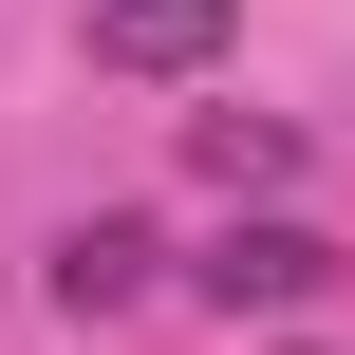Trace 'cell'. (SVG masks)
Listing matches in <instances>:
<instances>
[{
  "mask_svg": "<svg viewBox=\"0 0 355 355\" xmlns=\"http://www.w3.org/2000/svg\"><path fill=\"white\" fill-rule=\"evenodd\" d=\"M187 281H206L225 318H300V300L337 281V243H318V225H225V243H206Z\"/></svg>",
  "mask_w": 355,
  "mask_h": 355,
  "instance_id": "1",
  "label": "cell"
},
{
  "mask_svg": "<svg viewBox=\"0 0 355 355\" xmlns=\"http://www.w3.org/2000/svg\"><path fill=\"white\" fill-rule=\"evenodd\" d=\"M131 281H150V225H75L56 243V318H112Z\"/></svg>",
  "mask_w": 355,
  "mask_h": 355,
  "instance_id": "4",
  "label": "cell"
},
{
  "mask_svg": "<svg viewBox=\"0 0 355 355\" xmlns=\"http://www.w3.org/2000/svg\"><path fill=\"white\" fill-rule=\"evenodd\" d=\"M243 37V0H94V75H206Z\"/></svg>",
  "mask_w": 355,
  "mask_h": 355,
  "instance_id": "2",
  "label": "cell"
},
{
  "mask_svg": "<svg viewBox=\"0 0 355 355\" xmlns=\"http://www.w3.org/2000/svg\"><path fill=\"white\" fill-rule=\"evenodd\" d=\"M187 168L243 206V187H281V168H300V131H281V112H206V131H187Z\"/></svg>",
  "mask_w": 355,
  "mask_h": 355,
  "instance_id": "3",
  "label": "cell"
}]
</instances>
